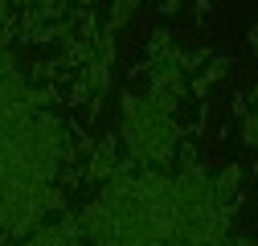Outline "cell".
<instances>
[{"instance_id":"obj_1","label":"cell","mask_w":258,"mask_h":246,"mask_svg":"<svg viewBox=\"0 0 258 246\" xmlns=\"http://www.w3.org/2000/svg\"><path fill=\"white\" fill-rule=\"evenodd\" d=\"M136 5H140V0H115V9H111V21H107V29H111V33H119V29L127 25V17L136 13Z\"/></svg>"}]
</instances>
